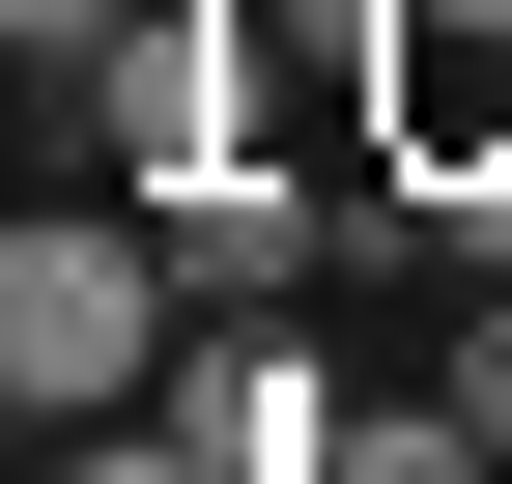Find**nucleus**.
<instances>
[{"mask_svg": "<svg viewBox=\"0 0 512 484\" xmlns=\"http://www.w3.org/2000/svg\"><path fill=\"white\" fill-rule=\"evenodd\" d=\"M57 484H256L228 428H171V399H143V428H57Z\"/></svg>", "mask_w": 512, "mask_h": 484, "instance_id": "3", "label": "nucleus"}, {"mask_svg": "<svg viewBox=\"0 0 512 484\" xmlns=\"http://www.w3.org/2000/svg\"><path fill=\"white\" fill-rule=\"evenodd\" d=\"M171 342H200V285H171L143 200H29L0 228V399H29V428H143Z\"/></svg>", "mask_w": 512, "mask_h": 484, "instance_id": "1", "label": "nucleus"}, {"mask_svg": "<svg viewBox=\"0 0 512 484\" xmlns=\"http://www.w3.org/2000/svg\"><path fill=\"white\" fill-rule=\"evenodd\" d=\"M86 29H114V0H0V57H29V86H57V57H86Z\"/></svg>", "mask_w": 512, "mask_h": 484, "instance_id": "4", "label": "nucleus"}, {"mask_svg": "<svg viewBox=\"0 0 512 484\" xmlns=\"http://www.w3.org/2000/svg\"><path fill=\"white\" fill-rule=\"evenodd\" d=\"M57 86H86V143H114V200H171L200 143H256V0H114V29L57 57Z\"/></svg>", "mask_w": 512, "mask_h": 484, "instance_id": "2", "label": "nucleus"}]
</instances>
